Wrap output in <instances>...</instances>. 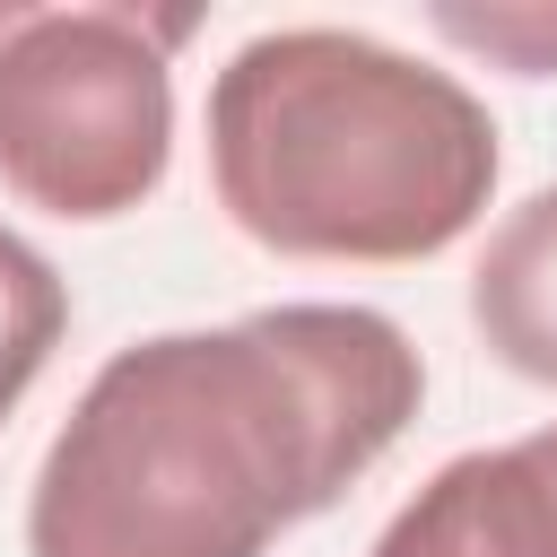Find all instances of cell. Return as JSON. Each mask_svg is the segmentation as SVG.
<instances>
[{"label":"cell","mask_w":557,"mask_h":557,"mask_svg":"<svg viewBox=\"0 0 557 557\" xmlns=\"http://www.w3.org/2000/svg\"><path fill=\"white\" fill-rule=\"evenodd\" d=\"M191 9H9L0 17V183L70 226H104L165 183L174 44Z\"/></svg>","instance_id":"3957f363"},{"label":"cell","mask_w":557,"mask_h":557,"mask_svg":"<svg viewBox=\"0 0 557 557\" xmlns=\"http://www.w3.org/2000/svg\"><path fill=\"white\" fill-rule=\"evenodd\" d=\"M487 104L357 26H270L209 78V191L287 261H426L496 191Z\"/></svg>","instance_id":"7a4b0ae2"},{"label":"cell","mask_w":557,"mask_h":557,"mask_svg":"<svg viewBox=\"0 0 557 557\" xmlns=\"http://www.w3.org/2000/svg\"><path fill=\"white\" fill-rule=\"evenodd\" d=\"M470 487L496 557H557V426L470 453Z\"/></svg>","instance_id":"5b68a950"},{"label":"cell","mask_w":557,"mask_h":557,"mask_svg":"<svg viewBox=\"0 0 557 557\" xmlns=\"http://www.w3.org/2000/svg\"><path fill=\"white\" fill-rule=\"evenodd\" d=\"M426 366L374 305H261L96 366L26 496V557H270L418 418Z\"/></svg>","instance_id":"6da1fadb"},{"label":"cell","mask_w":557,"mask_h":557,"mask_svg":"<svg viewBox=\"0 0 557 557\" xmlns=\"http://www.w3.org/2000/svg\"><path fill=\"white\" fill-rule=\"evenodd\" d=\"M435 26L522 78H557V9L548 0H496V9H435Z\"/></svg>","instance_id":"ba28073f"},{"label":"cell","mask_w":557,"mask_h":557,"mask_svg":"<svg viewBox=\"0 0 557 557\" xmlns=\"http://www.w3.org/2000/svg\"><path fill=\"white\" fill-rule=\"evenodd\" d=\"M366 557H496L487 548V522H479V487H470V453L444 461L392 522Z\"/></svg>","instance_id":"52a82bcc"},{"label":"cell","mask_w":557,"mask_h":557,"mask_svg":"<svg viewBox=\"0 0 557 557\" xmlns=\"http://www.w3.org/2000/svg\"><path fill=\"white\" fill-rule=\"evenodd\" d=\"M470 322L496 366L557 392V183L487 226V252L470 270Z\"/></svg>","instance_id":"277c9868"},{"label":"cell","mask_w":557,"mask_h":557,"mask_svg":"<svg viewBox=\"0 0 557 557\" xmlns=\"http://www.w3.org/2000/svg\"><path fill=\"white\" fill-rule=\"evenodd\" d=\"M61 331H70V287H61V270H52L17 226H0V418L35 392V374L52 366Z\"/></svg>","instance_id":"8992f818"}]
</instances>
